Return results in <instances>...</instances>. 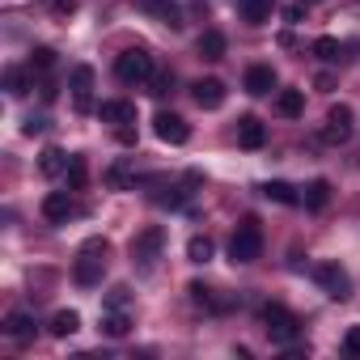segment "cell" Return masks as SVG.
<instances>
[{"label":"cell","instance_id":"cell-1","mask_svg":"<svg viewBox=\"0 0 360 360\" xmlns=\"http://www.w3.org/2000/svg\"><path fill=\"white\" fill-rule=\"evenodd\" d=\"M106 255H110L106 238H89V242L77 250V263H72V280H77L81 288H94V284H102V276H106Z\"/></svg>","mask_w":360,"mask_h":360},{"label":"cell","instance_id":"cell-2","mask_svg":"<svg viewBox=\"0 0 360 360\" xmlns=\"http://www.w3.org/2000/svg\"><path fill=\"white\" fill-rule=\"evenodd\" d=\"M263 330H267L271 343H284V347H288V343L301 339V318H297L288 305H276V301H271V305H263Z\"/></svg>","mask_w":360,"mask_h":360},{"label":"cell","instance_id":"cell-3","mask_svg":"<svg viewBox=\"0 0 360 360\" xmlns=\"http://www.w3.org/2000/svg\"><path fill=\"white\" fill-rule=\"evenodd\" d=\"M259 255H263V229H259L255 217H246V221L233 229V238H229V259L246 267V263H255Z\"/></svg>","mask_w":360,"mask_h":360},{"label":"cell","instance_id":"cell-4","mask_svg":"<svg viewBox=\"0 0 360 360\" xmlns=\"http://www.w3.org/2000/svg\"><path fill=\"white\" fill-rule=\"evenodd\" d=\"M115 77H119L123 85H144V81H153V56H148L144 47H127V51L115 60Z\"/></svg>","mask_w":360,"mask_h":360},{"label":"cell","instance_id":"cell-5","mask_svg":"<svg viewBox=\"0 0 360 360\" xmlns=\"http://www.w3.org/2000/svg\"><path fill=\"white\" fill-rule=\"evenodd\" d=\"M161 246H165V229L148 225L144 233H136V238H131V263H136L140 271H153V267H157V259H161Z\"/></svg>","mask_w":360,"mask_h":360},{"label":"cell","instance_id":"cell-6","mask_svg":"<svg viewBox=\"0 0 360 360\" xmlns=\"http://www.w3.org/2000/svg\"><path fill=\"white\" fill-rule=\"evenodd\" d=\"M314 280H318V288H322L330 301H347V297H352V276H347L339 263H318V267H314Z\"/></svg>","mask_w":360,"mask_h":360},{"label":"cell","instance_id":"cell-7","mask_svg":"<svg viewBox=\"0 0 360 360\" xmlns=\"http://www.w3.org/2000/svg\"><path fill=\"white\" fill-rule=\"evenodd\" d=\"M153 131H157L161 144H187V140H191V123H187L183 115H174V110H161V115L153 119Z\"/></svg>","mask_w":360,"mask_h":360},{"label":"cell","instance_id":"cell-8","mask_svg":"<svg viewBox=\"0 0 360 360\" xmlns=\"http://www.w3.org/2000/svg\"><path fill=\"white\" fill-rule=\"evenodd\" d=\"M322 140L326 144H347L352 140V106H330L326 110V123H322Z\"/></svg>","mask_w":360,"mask_h":360},{"label":"cell","instance_id":"cell-9","mask_svg":"<svg viewBox=\"0 0 360 360\" xmlns=\"http://www.w3.org/2000/svg\"><path fill=\"white\" fill-rule=\"evenodd\" d=\"M68 89H72V106H77L81 115H89V106H94V68H89V64H77Z\"/></svg>","mask_w":360,"mask_h":360},{"label":"cell","instance_id":"cell-10","mask_svg":"<svg viewBox=\"0 0 360 360\" xmlns=\"http://www.w3.org/2000/svg\"><path fill=\"white\" fill-rule=\"evenodd\" d=\"M191 98H195L204 110H221V106H225V81H217V77L195 81V85H191Z\"/></svg>","mask_w":360,"mask_h":360},{"label":"cell","instance_id":"cell-11","mask_svg":"<svg viewBox=\"0 0 360 360\" xmlns=\"http://www.w3.org/2000/svg\"><path fill=\"white\" fill-rule=\"evenodd\" d=\"M43 217H47L51 225H68V217H77L72 195H68V191H51V195L43 200Z\"/></svg>","mask_w":360,"mask_h":360},{"label":"cell","instance_id":"cell-12","mask_svg":"<svg viewBox=\"0 0 360 360\" xmlns=\"http://www.w3.org/2000/svg\"><path fill=\"white\" fill-rule=\"evenodd\" d=\"M136 9L140 13H148V18H157L161 26H183V18H178V5H174V0H136Z\"/></svg>","mask_w":360,"mask_h":360},{"label":"cell","instance_id":"cell-13","mask_svg":"<svg viewBox=\"0 0 360 360\" xmlns=\"http://www.w3.org/2000/svg\"><path fill=\"white\" fill-rule=\"evenodd\" d=\"M276 89V68L271 64H255L250 72H246V94L250 98H267Z\"/></svg>","mask_w":360,"mask_h":360},{"label":"cell","instance_id":"cell-14","mask_svg":"<svg viewBox=\"0 0 360 360\" xmlns=\"http://www.w3.org/2000/svg\"><path fill=\"white\" fill-rule=\"evenodd\" d=\"M34 330H39V322H34V314H26V309H13V314L5 318V335L18 339V343H30Z\"/></svg>","mask_w":360,"mask_h":360},{"label":"cell","instance_id":"cell-15","mask_svg":"<svg viewBox=\"0 0 360 360\" xmlns=\"http://www.w3.org/2000/svg\"><path fill=\"white\" fill-rule=\"evenodd\" d=\"M263 140H267V127H263L255 115H242V119H238V144L255 153V148H263Z\"/></svg>","mask_w":360,"mask_h":360},{"label":"cell","instance_id":"cell-16","mask_svg":"<svg viewBox=\"0 0 360 360\" xmlns=\"http://www.w3.org/2000/svg\"><path fill=\"white\" fill-rule=\"evenodd\" d=\"M98 115H102V123H115V127L136 123V106H131V102H102Z\"/></svg>","mask_w":360,"mask_h":360},{"label":"cell","instance_id":"cell-17","mask_svg":"<svg viewBox=\"0 0 360 360\" xmlns=\"http://www.w3.org/2000/svg\"><path fill=\"white\" fill-rule=\"evenodd\" d=\"M68 161H72V157H68L64 148H56V144H47V148H43V157H39V169H43L47 178H64V169H68Z\"/></svg>","mask_w":360,"mask_h":360},{"label":"cell","instance_id":"cell-18","mask_svg":"<svg viewBox=\"0 0 360 360\" xmlns=\"http://www.w3.org/2000/svg\"><path fill=\"white\" fill-rule=\"evenodd\" d=\"M238 13L246 26H263L271 22V0H238Z\"/></svg>","mask_w":360,"mask_h":360},{"label":"cell","instance_id":"cell-19","mask_svg":"<svg viewBox=\"0 0 360 360\" xmlns=\"http://www.w3.org/2000/svg\"><path fill=\"white\" fill-rule=\"evenodd\" d=\"M259 195H263V200H276V204H284V208H297V204H301L297 187L280 183V178H276V183H263V187H259Z\"/></svg>","mask_w":360,"mask_h":360},{"label":"cell","instance_id":"cell-20","mask_svg":"<svg viewBox=\"0 0 360 360\" xmlns=\"http://www.w3.org/2000/svg\"><path fill=\"white\" fill-rule=\"evenodd\" d=\"M127 330H131L127 309H102V335H106V339H123Z\"/></svg>","mask_w":360,"mask_h":360},{"label":"cell","instance_id":"cell-21","mask_svg":"<svg viewBox=\"0 0 360 360\" xmlns=\"http://www.w3.org/2000/svg\"><path fill=\"white\" fill-rule=\"evenodd\" d=\"M301 204H305L309 212H322V208L330 204V183H326V178H314V183L305 187V195H301Z\"/></svg>","mask_w":360,"mask_h":360},{"label":"cell","instance_id":"cell-22","mask_svg":"<svg viewBox=\"0 0 360 360\" xmlns=\"http://www.w3.org/2000/svg\"><path fill=\"white\" fill-rule=\"evenodd\" d=\"M131 183H136V169H131V161H127V157H123V161H115V165L106 169V187H110V191H127Z\"/></svg>","mask_w":360,"mask_h":360},{"label":"cell","instance_id":"cell-23","mask_svg":"<svg viewBox=\"0 0 360 360\" xmlns=\"http://www.w3.org/2000/svg\"><path fill=\"white\" fill-rule=\"evenodd\" d=\"M187 292H191V301H195V305H204V309H212V314H221V309H229V305H233L229 297H212V288H204L200 280H195V284H187Z\"/></svg>","mask_w":360,"mask_h":360},{"label":"cell","instance_id":"cell-24","mask_svg":"<svg viewBox=\"0 0 360 360\" xmlns=\"http://www.w3.org/2000/svg\"><path fill=\"white\" fill-rule=\"evenodd\" d=\"M195 47H200L204 60H225V34H221V30H204Z\"/></svg>","mask_w":360,"mask_h":360},{"label":"cell","instance_id":"cell-25","mask_svg":"<svg viewBox=\"0 0 360 360\" xmlns=\"http://www.w3.org/2000/svg\"><path fill=\"white\" fill-rule=\"evenodd\" d=\"M276 110H280L284 119H297V115L305 110V94H301V89H280V98H276Z\"/></svg>","mask_w":360,"mask_h":360},{"label":"cell","instance_id":"cell-26","mask_svg":"<svg viewBox=\"0 0 360 360\" xmlns=\"http://www.w3.org/2000/svg\"><path fill=\"white\" fill-rule=\"evenodd\" d=\"M81 330V314L77 309H60L56 318H51V335L56 339H68V335H77Z\"/></svg>","mask_w":360,"mask_h":360},{"label":"cell","instance_id":"cell-27","mask_svg":"<svg viewBox=\"0 0 360 360\" xmlns=\"http://www.w3.org/2000/svg\"><path fill=\"white\" fill-rule=\"evenodd\" d=\"M212 255H217V246H212V238H204V233H195V238L187 242V259H191V263H200V267H204V263H212Z\"/></svg>","mask_w":360,"mask_h":360},{"label":"cell","instance_id":"cell-28","mask_svg":"<svg viewBox=\"0 0 360 360\" xmlns=\"http://www.w3.org/2000/svg\"><path fill=\"white\" fill-rule=\"evenodd\" d=\"M5 89H9V98L30 94V72L26 68H5Z\"/></svg>","mask_w":360,"mask_h":360},{"label":"cell","instance_id":"cell-29","mask_svg":"<svg viewBox=\"0 0 360 360\" xmlns=\"http://www.w3.org/2000/svg\"><path fill=\"white\" fill-rule=\"evenodd\" d=\"M85 178H89V165H85V157H72V161H68V169H64V183H68V191H81V187H85Z\"/></svg>","mask_w":360,"mask_h":360},{"label":"cell","instance_id":"cell-30","mask_svg":"<svg viewBox=\"0 0 360 360\" xmlns=\"http://www.w3.org/2000/svg\"><path fill=\"white\" fill-rule=\"evenodd\" d=\"M314 56H318L322 64H330V60H339V39H330V34H322V39H314Z\"/></svg>","mask_w":360,"mask_h":360},{"label":"cell","instance_id":"cell-31","mask_svg":"<svg viewBox=\"0 0 360 360\" xmlns=\"http://www.w3.org/2000/svg\"><path fill=\"white\" fill-rule=\"evenodd\" d=\"M47 68H56V51L51 47H34L30 51V72H47Z\"/></svg>","mask_w":360,"mask_h":360},{"label":"cell","instance_id":"cell-32","mask_svg":"<svg viewBox=\"0 0 360 360\" xmlns=\"http://www.w3.org/2000/svg\"><path fill=\"white\" fill-rule=\"evenodd\" d=\"M127 301H131V288H127V284H115V288L106 292V305H102V309H127Z\"/></svg>","mask_w":360,"mask_h":360},{"label":"cell","instance_id":"cell-33","mask_svg":"<svg viewBox=\"0 0 360 360\" xmlns=\"http://www.w3.org/2000/svg\"><path fill=\"white\" fill-rule=\"evenodd\" d=\"M77 9H81V0H51V13L56 18H72Z\"/></svg>","mask_w":360,"mask_h":360},{"label":"cell","instance_id":"cell-34","mask_svg":"<svg viewBox=\"0 0 360 360\" xmlns=\"http://www.w3.org/2000/svg\"><path fill=\"white\" fill-rule=\"evenodd\" d=\"M343 352H347V356H360V326H352V330L343 335Z\"/></svg>","mask_w":360,"mask_h":360},{"label":"cell","instance_id":"cell-35","mask_svg":"<svg viewBox=\"0 0 360 360\" xmlns=\"http://www.w3.org/2000/svg\"><path fill=\"white\" fill-rule=\"evenodd\" d=\"M153 200H157L161 208H183V200H187V195H183V191H174V187H169V195H153Z\"/></svg>","mask_w":360,"mask_h":360},{"label":"cell","instance_id":"cell-36","mask_svg":"<svg viewBox=\"0 0 360 360\" xmlns=\"http://www.w3.org/2000/svg\"><path fill=\"white\" fill-rule=\"evenodd\" d=\"M43 127H47V119H43V115H30V119L22 123V131H26V136H39Z\"/></svg>","mask_w":360,"mask_h":360},{"label":"cell","instance_id":"cell-37","mask_svg":"<svg viewBox=\"0 0 360 360\" xmlns=\"http://www.w3.org/2000/svg\"><path fill=\"white\" fill-rule=\"evenodd\" d=\"M301 18H305V5H288V9H284V22H288V26H297Z\"/></svg>","mask_w":360,"mask_h":360},{"label":"cell","instance_id":"cell-38","mask_svg":"<svg viewBox=\"0 0 360 360\" xmlns=\"http://www.w3.org/2000/svg\"><path fill=\"white\" fill-rule=\"evenodd\" d=\"M165 89H169V77H153V89H148V94H157V98H161Z\"/></svg>","mask_w":360,"mask_h":360}]
</instances>
